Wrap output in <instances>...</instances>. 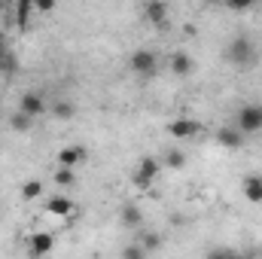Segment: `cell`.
Instances as JSON below:
<instances>
[{"label": "cell", "instance_id": "17", "mask_svg": "<svg viewBox=\"0 0 262 259\" xmlns=\"http://www.w3.org/2000/svg\"><path fill=\"white\" fill-rule=\"evenodd\" d=\"M18 195H21V201H37L43 195V183L40 180H28V183H21Z\"/></svg>", "mask_w": 262, "mask_h": 259}, {"label": "cell", "instance_id": "23", "mask_svg": "<svg viewBox=\"0 0 262 259\" xmlns=\"http://www.w3.org/2000/svg\"><path fill=\"white\" fill-rule=\"evenodd\" d=\"M122 259H146V253H143V247H140V244H131V247H125Z\"/></svg>", "mask_w": 262, "mask_h": 259}, {"label": "cell", "instance_id": "19", "mask_svg": "<svg viewBox=\"0 0 262 259\" xmlns=\"http://www.w3.org/2000/svg\"><path fill=\"white\" fill-rule=\"evenodd\" d=\"M165 165H168L171 171L183 168V165H186V153H183V149H168V153H165Z\"/></svg>", "mask_w": 262, "mask_h": 259}, {"label": "cell", "instance_id": "22", "mask_svg": "<svg viewBox=\"0 0 262 259\" xmlns=\"http://www.w3.org/2000/svg\"><path fill=\"white\" fill-rule=\"evenodd\" d=\"M204 259H238V250H232V247H213Z\"/></svg>", "mask_w": 262, "mask_h": 259}, {"label": "cell", "instance_id": "16", "mask_svg": "<svg viewBox=\"0 0 262 259\" xmlns=\"http://www.w3.org/2000/svg\"><path fill=\"white\" fill-rule=\"evenodd\" d=\"M52 180H55V186L70 189V186H76V171H73V168H58V171L52 174Z\"/></svg>", "mask_w": 262, "mask_h": 259}, {"label": "cell", "instance_id": "1", "mask_svg": "<svg viewBox=\"0 0 262 259\" xmlns=\"http://www.w3.org/2000/svg\"><path fill=\"white\" fill-rule=\"evenodd\" d=\"M226 58L232 61V64L238 67H250L256 64V46H253V40L250 37H235V40H229V46H226Z\"/></svg>", "mask_w": 262, "mask_h": 259}, {"label": "cell", "instance_id": "8", "mask_svg": "<svg viewBox=\"0 0 262 259\" xmlns=\"http://www.w3.org/2000/svg\"><path fill=\"white\" fill-rule=\"evenodd\" d=\"M85 159H89V149L82 143H67L58 153V168H73L76 171L79 165H85Z\"/></svg>", "mask_w": 262, "mask_h": 259}, {"label": "cell", "instance_id": "18", "mask_svg": "<svg viewBox=\"0 0 262 259\" xmlns=\"http://www.w3.org/2000/svg\"><path fill=\"white\" fill-rule=\"evenodd\" d=\"M52 113H55L58 119H70V116L76 113V104H73V101H67V98H58V101H55V107H52Z\"/></svg>", "mask_w": 262, "mask_h": 259}, {"label": "cell", "instance_id": "27", "mask_svg": "<svg viewBox=\"0 0 262 259\" xmlns=\"http://www.w3.org/2000/svg\"><path fill=\"white\" fill-rule=\"evenodd\" d=\"M3 52H6V49H3V43H0V61H3Z\"/></svg>", "mask_w": 262, "mask_h": 259}, {"label": "cell", "instance_id": "2", "mask_svg": "<svg viewBox=\"0 0 262 259\" xmlns=\"http://www.w3.org/2000/svg\"><path fill=\"white\" fill-rule=\"evenodd\" d=\"M159 171H162L159 159H156V156H143V159L134 165V171H131V183H134L137 189H149V186L156 183Z\"/></svg>", "mask_w": 262, "mask_h": 259}, {"label": "cell", "instance_id": "14", "mask_svg": "<svg viewBox=\"0 0 262 259\" xmlns=\"http://www.w3.org/2000/svg\"><path fill=\"white\" fill-rule=\"evenodd\" d=\"M12 12H15V25H18V28H28V21H31V15H34V0H18V3L12 6Z\"/></svg>", "mask_w": 262, "mask_h": 259}, {"label": "cell", "instance_id": "9", "mask_svg": "<svg viewBox=\"0 0 262 259\" xmlns=\"http://www.w3.org/2000/svg\"><path fill=\"white\" fill-rule=\"evenodd\" d=\"M143 15H146V21H149V25H156V28H168L171 6H168V3H162V0H149V3L143 6Z\"/></svg>", "mask_w": 262, "mask_h": 259}, {"label": "cell", "instance_id": "11", "mask_svg": "<svg viewBox=\"0 0 262 259\" xmlns=\"http://www.w3.org/2000/svg\"><path fill=\"white\" fill-rule=\"evenodd\" d=\"M216 143L226 146V149H241L244 146V134L235 125H223V128H216Z\"/></svg>", "mask_w": 262, "mask_h": 259}, {"label": "cell", "instance_id": "4", "mask_svg": "<svg viewBox=\"0 0 262 259\" xmlns=\"http://www.w3.org/2000/svg\"><path fill=\"white\" fill-rule=\"evenodd\" d=\"M128 67H131V73H137V76H152L159 70V55L152 49H134L128 58Z\"/></svg>", "mask_w": 262, "mask_h": 259}, {"label": "cell", "instance_id": "26", "mask_svg": "<svg viewBox=\"0 0 262 259\" xmlns=\"http://www.w3.org/2000/svg\"><path fill=\"white\" fill-rule=\"evenodd\" d=\"M6 12H9V9H6V3H0V15H6Z\"/></svg>", "mask_w": 262, "mask_h": 259}, {"label": "cell", "instance_id": "7", "mask_svg": "<svg viewBox=\"0 0 262 259\" xmlns=\"http://www.w3.org/2000/svg\"><path fill=\"white\" fill-rule=\"evenodd\" d=\"M52 250H55V235L52 232H31L28 235V253L34 259H43Z\"/></svg>", "mask_w": 262, "mask_h": 259}, {"label": "cell", "instance_id": "15", "mask_svg": "<svg viewBox=\"0 0 262 259\" xmlns=\"http://www.w3.org/2000/svg\"><path fill=\"white\" fill-rule=\"evenodd\" d=\"M119 217H122V226L125 229H140V223H143V213H140L137 204H125Z\"/></svg>", "mask_w": 262, "mask_h": 259}, {"label": "cell", "instance_id": "21", "mask_svg": "<svg viewBox=\"0 0 262 259\" xmlns=\"http://www.w3.org/2000/svg\"><path fill=\"white\" fill-rule=\"evenodd\" d=\"M140 247H143V253H146V250H159V247H162V235H159V232H146V235L140 238Z\"/></svg>", "mask_w": 262, "mask_h": 259}, {"label": "cell", "instance_id": "24", "mask_svg": "<svg viewBox=\"0 0 262 259\" xmlns=\"http://www.w3.org/2000/svg\"><path fill=\"white\" fill-rule=\"evenodd\" d=\"M55 3L52 0H34V12H52Z\"/></svg>", "mask_w": 262, "mask_h": 259}, {"label": "cell", "instance_id": "10", "mask_svg": "<svg viewBox=\"0 0 262 259\" xmlns=\"http://www.w3.org/2000/svg\"><path fill=\"white\" fill-rule=\"evenodd\" d=\"M43 110H46V101H43V95H40V92H25V95H21V101H18V113H25V116L37 119Z\"/></svg>", "mask_w": 262, "mask_h": 259}, {"label": "cell", "instance_id": "5", "mask_svg": "<svg viewBox=\"0 0 262 259\" xmlns=\"http://www.w3.org/2000/svg\"><path fill=\"white\" fill-rule=\"evenodd\" d=\"M46 213H52V217H58V220H73L76 213H79V207H76V201H70L67 195H52V198H46Z\"/></svg>", "mask_w": 262, "mask_h": 259}, {"label": "cell", "instance_id": "6", "mask_svg": "<svg viewBox=\"0 0 262 259\" xmlns=\"http://www.w3.org/2000/svg\"><path fill=\"white\" fill-rule=\"evenodd\" d=\"M198 131H201V122H195L192 116H177V119L168 122V134L174 140H192Z\"/></svg>", "mask_w": 262, "mask_h": 259}, {"label": "cell", "instance_id": "20", "mask_svg": "<svg viewBox=\"0 0 262 259\" xmlns=\"http://www.w3.org/2000/svg\"><path fill=\"white\" fill-rule=\"evenodd\" d=\"M31 125H34V119L25 116V113H12V116H9V128L12 131H28Z\"/></svg>", "mask_w": 262, "mask_h": 259}, {"label": "cell", "instance_id": "12", "mask_svg": "<svg viewBox=\"0 0 262 259\" xmlns=\"http://www.w3.org/2000/svg\"><path fill=\"white\" fill-rule=\"evenodd\" d=\"M241 192H244V198H247L250 204H262V174H250V177H244Z\"/></svg>", "mask_w": 262, "mask_h": 259}, {"label": "cell", "instance_id": "25", "mask_svg": "<svg viewBox=\"0 0 262 259\" xmlns=\"http://www.w3.org/2000/svg\"><path fill=\"white\" fill-rule=\"evenodd\" d=\"M238 259H262V250H238Z\"/></svg>", "mask_w": 262, "mask_h": 259}, {"label": "cell", "instance_id": "13", "mask_svg": "<svg viewBox=\"0 0 262 259\" xmlns=\"http://www.w3.org/2000/svg\"><path fill=\"white\" fill-rule=\"evenodd\" d=\"M192 70H195V61H192V55H189V52L177 49V52L171 55V73H177V76H189Z\"/></svg>", "mask_w": 262, "mask_h": 259}, {"label": "cell", "instance_id": "3", "mask_svg": "<svg viewBox=\"0 0 262 259\" xmlns=\"http://www.w3.org/2000/svg\"><path fill=\"white\" fill-rule=\"evenodd\" d=\"M235 128L241 131L244 137L262 131V104H256V101L244 104V107L238 110V116H235Z\"/></svg>", "mask_w": 262, "mask_h": 259}]
</instances>
